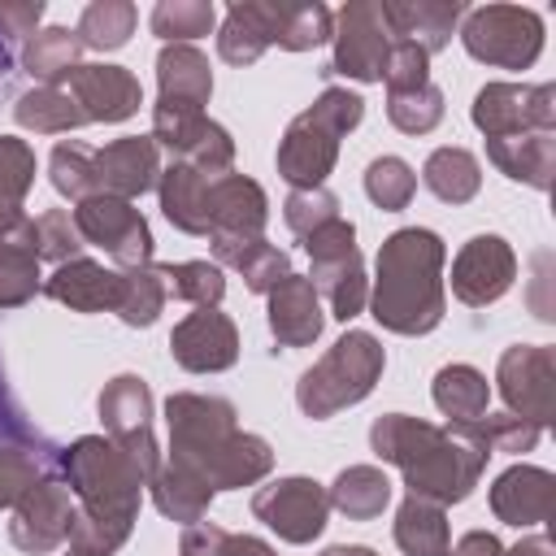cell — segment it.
Listing matches in <instances>:
<instances>
[{"label": "cell", "mask_w": 556, "mask_h": 556, "mask_svg": "<svg viewBox=\"0 0 556 556\" xmlns=\"http://www.w3.org/2000/svg\"><path fill=\"white\" fill-rule=\"evenodd\" d=\"M52 473L78 500L70 539H65L70 552L74 556H113L135 530L139 500L148 486L143 473L104 434H78L74 443L56 447Z\"/></svg>", "instance_id": "cell-1"}, {"label": "cell", "mask_w": 556, "mask_h": 556, "mask_svg": "<svg viewBox=\"0 0 556 556\" xmlns=\"http://www.w3.org/2000/svg\"><path fill=\"white\" fill-rule=\"evenodd\" d=\"M369 447L382 465H395L404 473L408 495L434 500L443 508L473 495V486L486 469V456H491L469 421L434 426V421L408 417V413L374 417Z\"/></svg>", "instance_id": "cell-2"}, {"label": "cell", "mask_w": 556, "mask_h": 556, "mask_svg": "<svg viewBox=\"0 0 556 556\" xmlns=\"http://www.w3.org/2000/svg\"><path fill=\"white\" fill-rule=\"evenodd\" d=\"M165 426H169L165 460L204 478L213 495L256 486L274 469V447L261 434L239 430V413L226 395L174 391L165 400Z\"/></svg>", "instance_id": "cell-3"}, {"label": "cell", "mask_w": 556, "mask_h": 556, "mask_svg": "<svg viewBox=\"0 0 556 556\" xmlns=\"http://www.w3.org/2000/svg\"><path fill=\"white\" fill-rule=\"evenodd\" d=\"M443 265H447V243L430 226L391 230L374 261V291H369L374 321L404 339L430 334L447 313Z\"/></svg>", "instance_id": "cell-4"}, {"label": "cell", "mask_w": 556, "mask_h": 556, "mask_svg": "<svg viewBox=\"0 0 556 556\" xmlns=\"http://www.w3.org/2000/svg\"><path fill=\"white\" fill-rule=\"evenodd\" d=\"M365 117V100L348 87H321V96L295 113L278 139V152H274V165H278V178L291 187V191H304V187H326L334 161H339V139L352 135Z\"/></svg>", "instance_id": "cell-5"}, {"label": "cell", "mask_w": 556, "mask_h": 556, "mask_svg": "<svg viewBox=\"0 0 556 556\" xmlns=\"http://www.w3.org/2000/svg\"><path fill=\"white\" fill-rule=\"evenodd\" d=\"M387 369V348L369 330H343L295 382V404L313 421H330L361 404Z\"/></svg>", "instance_id": "cell-6"}, {"label": "cell", "mask_w": 556, "mask_h": 556, "mask_svg": "<svg viewBox=\"0 0 556 556\" xmlns=\"http://www.w3.org/2000/svg\"><path fill=\"white\" fill-rule=\"evenodd\" d=\"M304 252L313 261V291L326 295L330 317L352 321L356 313H365L369 304V278H365V256L356 248V226L339 213L334 222L317 226L313 235H304Z\"/></svg>", "instance_id": "cell-7"}, {"label": "cell", "mask_w": 556, "mask_h": 556, "mask_svg": "<svg viewBox=\"0 0 556 556\" xmlns=\"http://www.w3.org/2000/svg\"><path fill=\"white\" fill-rule=\"evenodd\" d=\"M460 43L495 70H530L543 52V17L526 4H478L460 17Z\"/></svg>", "instance_id": "cell-8"}, {"label": "cell", "mask_w": 556, "mask_h": 556, "mask_svg": "<svg viewBox=\"0 0 556 556\" xmlns=\"http://www.w3.org/2000/svg\"><path fill=\"white\" fill-rule=\"evenodd\" d=\"M96 413H100V426H104V439H113L126 460L143 473V482L161 469V443H156V430H152V391L139 374H113L96 400Z\"/></svg>", "instance_id": "cell-9"}, {"label": "cell", "mask_w": 556, "mask_h": 556, "mask_svg": "<svg viewBox=\"0 0 556 556\" xmlns=\"http://www.w3.org/2000/svg\"><path fill=\"white\" fill-rule=\"evenodd\" d=\"M152 139H156V148L165 143L174 161L200 169L204 178H222L235 165L230 130L222 122H213L204 109H191V104L156 100L152 104Z\"/></svg>", "instance_id": "cell-10"}, {"label": "cell", "mask_w": 556, "mask_h": 556, "mask_svg": "<svg viewBox=\"0 0 556 556\" xmlns=\"http://www.w3.org/2000/svg\"><path fill=\"white\" fill-rule=\"evenodd\" d=\"M70 213H74V226H78L83 243L109 252V261H113L117 269L152 265V226H148V217L135 208V200L96 191V195H87L83 204H74Z\"/></svg>", "instance_id": "cell-11"}, {"label": "cell", "mask_w": 556, "mask_h": 556, "mask_svg": "<svg viewBox=\"0 0 556 556\" xmlns=\"http://www.w3.org/2000/svg\"><path fill=\"white\" fill-rule=\"evenodd\" d=\"M334 52L321 65V78H352V83H382V65L391 52V30L382 22L378 0H348L334 13Z\"/></svg>", "instance_id": "cell-12"}, {"label": "cell", "mask_w": 556, "mask_h": 556, "mask_svg": "<svg viewBox=\"0 0 556 556\" xmlns=\"http://www.w3.org/2000/svg\"><path fill=\"white\" fill-rule=\"evenodd\" d=\"M473 126L486 139L526 135V130H556V87L552 83H486L469 104Z\"/></svg>", "instance_id": "cell-13"}, {"label": "cell", "mask_w": 556, "mask_h": 556, "mask_svg": "<svg viewBox=\"0 0 556 556\" xmlns=\"http://www.w3.org/2000/svg\"><path fill=\"white\" fill-rule=\"evenodd\" d=\"M495 387L508 413L534 421L539 430L552 421L556 404V348L547 343H513L500 352L495 365Z\"/></svg>", "instance_id": "cell-14"}, {"label": "cell", "mask_w": 556, "mask_h": 556, "mask_svg": "<svg viewBox=\"0 0 556 556\" xmlns=\"http://www.w3.org/2000/svg\"><path fill=\"white\" fill-rule=\"evenodd\" d=\"M252 517L265 521L282 543H313L326 530L330 517V495L317 478L291 473V478H274L269 486H261L252 495Z\"/></svg>", "instance_id": "cell-15"}, {"label": "cell", "mask_w": 556, "mask_h": 556, "mask_svg": "<svg viewBox=\"0 0 556 556\" xmlns=\"http://www.w3.org/2000/svg\"><path fill=\"white\" fill-rule=\"evenodd\" d=\"M74 513H78V500L70 495V486H65L56 473H48V478H39V482L13 504L9 539H13V547L26 552V556H48V552H56V547L70 539Z\"/></svg>", "instance_id": "cell-16"}, {"label": "cell", "mask_w": 556, "mask_h": 556, "mask_svg": "<svg viewBox=\"0 0 556 556\" xmlns=\"http://www.w3.org/2000/svg\"><path fill=\"white\" fill-rule=\"evenodd\" d=\"M517 278V252L504 235H473L460 243V252L452 256V295L469 308H486L495 304Z\"/></svg>", "instance_id": "cell-17"}, {"label": "cell", "mask_w": 556, "mask_h": 556, "mask_svg": "<svg viewBox=\"0 0 556 556\" xmlns=\"http://www.w3.org/2000/svg\"><path fill=\"white\" fill-rule=\"evenodd\" d=\"M169 356L187 374H222L239 361V326L222 308H195L174 326Z\"/></svg>", "instance_id": "cell-18"}, {"label": "cell", "mask_w": 556, "mask_h": 556, "mask_svg": "<svg viewBox=\"0 0 556 556\" xmlns=\"http://www.w3.org/2000/svg\"><path fill=\"white\" fill-rule=\"evenodd\" d=\"M65 91L74 96V104L83 109L87 122H104V126L135 117L139 104H143L139 78H135L126 65H109V61L78 65V70L65 78Z\"/></svg>", "instance_id": "cell-19"}, {"label": "cell", "mask_w": 556, "mask_h": 556, "mask_svg": "<svg viewBox=\"0 0 556 556\" xmlns=\"http://www.w3.org/2000/svg\"><path fill=\"white\" fill-rule=\"evenodd\" d=\"M269 222V200L256 178L222 174L208 178V239H261Z\"/></svg>", "instance_id": "cell-20"}, {"label": "cell", "mask_w": 556, "mask_h": 556, "mask_svg": "<svg viewBox=\"0 0 556 556\" xmlns=\"http://www.w3.org/2000/svg\"><path fill=\"white\" fill-rule=\"evenodd\" d=\"M486 500H491L495 521L517 526V530H530V526H543V521L552 517L556 478H552V469H543V465L517 460V465H508V469L491 482Z\"/></svg>", "instance_id": "cell-21"}, {"label": "cell", "mask_w": 556, "mask_h": 556, "mask_svg": "<svg viewBox=\"0 0 556 556\" xmlns=\"http://www.w3.org/2000/svg\"><path fill=\"white\" fill-rule=\"evenodd\" d=\"M96 178H100V191L122 195V200H139L161 178L156 139L152 135H122V139L96 148Z\"/></svg>", "instance_id": "cell-22"}, {"label": "cell", "mask_w": 556, "mask_h": 556, "mask_svg": "<svg viewBox=\"0 0 556 556\" xmlns=\"http://www.w3.org/2000/svg\"><path fill=\"white\" fill-rule=\"evenodd\" d=\"M43 295L74 313H117L122 269H104L91 256H74L43 278Z\"/></svg>", "instance_id": "cell-23"}, {"label": "cell", "mask_w": 556, "mask_h": 556, "mask_svg": "<svg viewBox=\"0 0 556 556\" xmlns=\"http://www.w3.org/2000/svg\"><path fill=\"white\" fill-rule=\"evenodd\" d=\"M269 334L278 348H313L321 339L326 313H321V295L313 291L308 274H287L274 291H269Z\"/></svg>", "instance_id": "cell-24"}, {"label": "cell", "mask_w": 556, "mask_h": 556, "mask_svg": "<svg viewBox=\"0 0 556 556\" xmlns=\"http://www.w3.org/2000/svg\"><path fill=\"white\" fill-rule=\"evenodd\" d=\"M378 4L391 39H408L426 56L443 52L465 17V0H378Z\"/></svg>", "instance_id": "cell-25"}, {"label": "cell", "mask_w": 556, "mask_h": 556, "mask_svg": "<svg viewBox=\"0 0 556 556\" xmlns=\"http://www.w3.org/2000/svg\"><path fill=\"white\" fill-rule=\"evenodd\" d=\"M39 291H43V274H39L35 217H17L13 226H0V308H22Z\"/></svg>", "instance_id": "cell-26"}, {"label": "cell", "mask_w": 556, "mask_h": 556, "mask_svg": "<svg viewBox=\"0 0 556 556\" xmlns=\"http://www.w3.org/2000/svg\"><path fill=\"white\" fill-rule=\"evenodd\" d=\"M486 156L504 178L526 182L534 191H547L552 174H556V130H526V135L486 139Z\"/></svg>", "instance_id": "cell-27"}, {"label": "cell", "mask_w": 556, "mask_h": 556, "mask_svg": "<svg viewBox=\"0 0 556 556\" xmlns=\"http://www.w3.org/2000/svg\"><path fill=\"white\" fill-rule=\"evenodd\" d=\"M274 43V0H235L217 26V56L226 65H252Z\"/></svg>", "instance_id": "cell-28"}, {"label": "cell", "mask_w": 556, "mask_h": 556, "mask_svg": "<svg viewBox=\"0 0 556 556\" xmlns=\"http://www.w3.org/2000/svg\"><path fill=\"white\" fill-rule=\"evenodd\" d=\"M156 87H161L156 100L204 109L213 96V65L195 43H165L156 52Z\"/></svg>", "instance_id": "cell-29"}, {"label": "cell", "mask_w": 556, "mask_h": 556, "mask_svg": "<svg viewBox=\"0 0 556 556\" xmlns=\"http://www.w3.org/2000/svg\"><path fill=\"white\" fill-rule=\"evenodd\" d=\"M161 213L182 235H208V178L182 161H169L156 178Z\"/></svg>", "instance_id": "cell-30"}, {"label": "cell", "mask_w": 556, "mask_h": 556, "mask_svg": "<svg viewBox=\"0 0 556 556\" xmlns=\"http://www.w3.org/2000/svg\"><path fill=\"white\" fill-rule=\"evenodd\" d=\"M148 491H152V504L161 517L169 521H182V526H195L208 517L213 508V491L204 478H195L191 469L174 465V460H161V469L148 478Z\"/></svg>", "instance_id": "cell-31"}, {"label": "cell", "mask_w": 556, "mask_h": 556, "mask_svg": "<svg viewBox=\"0 0 556 556\" xmlns=\"http://www.w3.org/2000/svg\"><path fill=\"white\" fill-rule=\"evenodd\" d=\"M83 39L70 26H43L22 43V70L39 87H65V78L83 65Z\"/></svg>", "instance_id": "cell-32"}, {"label": "cell", "mask_w": 556, "mask_h": 556, "mask_svg": "<svg viewBox=\"0 0 556 556\" xmlns=\"http://www.w3.org/2000/svg\"><path fill=\"white\" fill-rule=\"evenodd\" d=\"M391 534H395V547L404 556H447V547H452L443 504L421 500V495H404V504L395 508Z\"/></svg>", "instance_id": "cell-33"}, {"label": "cell", "mask_w": 556, "mask_h": 556, "mask_svg": "<svg viewBox=\"0 0 556 556\" xmlns=\"http://www.w3.org/2000/svg\"><path fill=\"white\" fill-rule=\"evenodd\" d=\"M391 478L378 469V465H348L339 469V478L326 486L330 495V508L343 513L348 521H374L387 513L391 504Z\"/></svg>", "instance_id": "cell-34"}, {"label": "cell", "mask_w": 556, "mask_h": 556, "mask_svg": "<svg viewBox=\"0 0 556 556\" xmlns=\"http://www.w3.org/2000/svg\"><path fill=\"white\" fill-rule=\"evenodd\" d=\"M430 400L447 421H478L486 413V404H491V382H486L482 369H473L465 361H452V365H443L434 374Z\"/></svg>", "instance_id": "cell-35"}, {"label": "cell", "mask_w": 556, "mask_h": 556, "mask_svg": "<svg viewBox=\"0 0 556 556\" xmlns=\"http://www.w3.org/2000/svg\"><path fill=\"white\" fill-rule=\"evenodd\" d=\"M421 182L430 187V195H439L443 204H469L482 187V165L469 148H434L421 165Z\"/></svg>", "instance_id": "cell-36"}, {"label": "cell", "mask_w": 556, "mask_h": 556, "mask_svg": "<svg viewBox=\"0 0 556 556\" xmlns=\"http://www.w3.org/2000/svg\"><path fill=\"white\" fill-rule=\"evenodd\" d=\"M13 122L22 130L35 135H70L78 126H87L83 109L74 104V96L65 87H30L13 100Z\"/></svg>", "instance_id": "cell-37"}, {"label": "cell", "mask_w": 556, "mask_h": 556, "mask_svg": "<svg viewBox=\"0 0 556 556\" xmlns=\"http://www.w3.org/2000/svg\"><path fill=\"white\" fill-rule=\"evenodd\" d=\"M334 35V13L321 0H274V43L287 52L321 48Z\"/></svg>", "instance_id": "cell-38"}, {"label": "cell", "mask_w": 556, "mask_h": 556, "mask_svg": "<svg viewBox=\"0 0 556 556\" xmlns=\"http://www.w3.org/2000/svg\"><path fill=\"white\" fill-rule=\"evenodd\" d=\"M135 22H139V9L130 0H91L83 9V17H78L74 30H78L83 48H91V52H117V48L130 43Z\"/></svg>", "instance_id": "cell-39"}, {"label": "cell", "mask_w": 556, "mask_h": 556, "mask_svg": "<svg viewBox=\"0 0 556 556\" xmlns=\"http://www.w3.org/2000/svg\"><path fill=\"white\" fill-rule=\"evenodd\" d=\"M35 187V148L17 135H0V226H13Z\"/></svg>", "instance_id": "cell-40"}, {"label": "cell", "mask_w": 556, "mask_h": 556, "mask_svg": "<svg viewBox=\"0 0 556 556\" xmlns=\"http://www.w3.org/2000/svg\"><path fill=\"white\" fill-rule=\"evenodd\" d=\"M161 278L165 291L191 308H217L226 295V274L217 261H165Z\"/></svg>", "instance_id": "cell-41"}, {"label": "cell", "mask_w": 556, "mask_h": 556, "mask_svg": "<svg viewBox=\"0 0 556 556\" xmlns=\"http://www.w3.org/2000/svg\"><path fill=\"white\" fill-rule=\"evenodd\" d=\"M169 291H165V278H161V265H139V269H122V300H117V317L135 330H148L161 308H165Z\"/></svg>", "instance_id": "cell-42"}, {"label": "cell", "mask_w": 556, "mask_h": 556, "mask_svg": "<svg viewBox=\"0 0 556 556\" xmlns=\"http://www.w3.org/2000/svg\"><path fill=\"white\" fill-rule=\"evenodd\" d=\"M48 178L56 187V195L83 204L87 195L100 191V178H96V148L78 143V139H61L48 156Z\"/></svg>", "instance_id": "cell-43"}, {"label": "cell", "mask_w": 556, "mask_h": 556, "mask_svg": "<svg viewBox=\"0 0 556 556\" xmlns=\"http://www.w3.org/2000/svg\"><path fill=\"white\" fill-rule=\"evenodd\" d=\"M213 22H217L213 0H161L148 17V26L161 43H191V39L208 35Z\"/></svg>", "instance_id": "cell-44"}, {"label": "cell", "mask_w": 556, "mask_h": 556, "mask_svg": "<svg viewBox=\"0 0 556 556\" xmlns=\"http://www.w3.org/2000/svg\"><path fill=\"white\" fill-rule=\"evenodd\" d=\"M365 195H369L382 213L408 208L413 195H417V174H413V165H408L404 156H391V152L374 156V161L365 165Z\"/></svg>", "instance_id": "cell-45"}, {"label": "cell", "mask_w": 556, "mask_h": 556, "mask_svg": "<svg viewBox=\"0 0 556 556\" xmlns=\"http://www.w3.org/2000/svg\"><path fill=\"white\" fill-rule=\"evenodd\" d=\"M56 452H35L17 443H0V508H13L39 478H48Z\"/></svg>", "instance_id": "cell-46"}, {"label": "cell", "mask_w": 556, "mask_h": 556, "mask_svg": "<svg viewBox=\"0 0 556 556\" xmlns=\"http://www.w3.org/2000/svg\"><path fill=\"white\" fill-rule=\"evenodd\" d=\"M387 117L404 135H430L443 122V91L434 83L413 91H387Z\"/></svg>", "instance_id": "cell-47"}, {"label": "cell", "mask_w": 556, "mask_h": 556, "mask_svg": "<svg viewBox=\"0 0 556 556\" xmlns=\"http://www.w3.org/2000/svg\"><path fill=\"white\" fill-rule=\"evenodd\" d=\"M182 552L191 556H278L265 539L256 534H235L217 521H195V526H182Z\"/></svg>", "instance_id": "cell-48"}, {"label": "cell", "mask_w": 556, "mask_h": 556, "mask_svg": "<svg viewBox=\"0 0 556 556\" xmlns=\"http://www.w3.org/2000/svg\"><path fill=\"white\" fill-rule=\"evenodd\" d=\"M473 426V434L486 443V452L495 456V452H504V456H521V452H530L534 443H539V426L534 421H526V417H517V413H482L478 421H469Z\"/></svg>", "instance_id": "cell-49"}, {"label": "cell", "mask_w": 556, "mask_h": 556, "mask_svg": "<svg viewBox=\"0 0 556 556\" xmlns=\"http://www.w3.org/2000/svg\"><path fill=\"white\" fill-rule=\"evenodd\" d=\"M235 269L243 274V287H248V291L269 295V291L291 274V256H287V248H274V243L261 235V239H252V243L235 256Z\"/></svg>", "instance_id": "cell-50"}, {"label": "cell", "mask_w": 556, "mask_h": 556, "mask_svg": "<svg viewBox=\"0 0 556 556\" xmlns=\"http://www.w3.org/2000/svg\"><path fill=\"white\" fill-rule=\"evenodd\" d=\"M35 243H39V261H52V265H65L74 256H83V235L74 226V213L70 208H43L35 217Z\"/></svg>", "instance_id": "cell-51"}, {"label": "cell", "mask_w": 556, "mask_h": 556, "mask_svg": "<svg viewBox=\"0 0 556 556\" xmlns=\"http://www.w3.org/2000/svg\"><path fill=\"white\" fill-rule=\"evenodd\" d=\"M339 217V195L334 191H326V187H304V191H291L287 200H282V222H287V230L291 235H313L317 226H326V222H334Z\"/></svg>", "instance_id": "cell-52"}, {"label": "cell", "mask_w": 556, "mask_h": 556, "mask_svg": "<svg viewBox=\"0 0 556 556\" xmlns=\"http://www.w3.org/2000/svg\"><path fill=\"white\" fill-rule=\"evenodd\" d=\"M0 443H17V447H35V452H56V443H48V434L17 404V395L9 387V374H4V356H0Z\"/></svg>", "instance_id": "cell-53"}, {"label": "cell", "mask_w": 556, "mask_h": 556, "mask_svg": "<svg viewBox=\"0 0 556 556\" xmlns=\"http://www.w3.org/2000/svg\"><path fill=\"white\" fill-rule=\"evenodd\" d=\"M382 83H387V91L426 87V83H430V56H426L417 43L395 39L391 52H387V65H382Z\"/></svg>", "instance_id": "cell-54"}, {"label": "cell", "mask_w": 556, "mask_h": 556, "mask_svg": "<svg viewBox=\"0 0 556 556\" xmlns=\"http://www.w3.org/2000/svg\"><path fill=\"white\" fill-rule=\"evenodd\" d=\"M43 0H0V39L4 43H26L39 30Z\"/></svg>", "instance_id": "cell-55"}, {"label": "cell", "mask_w": 556, "mask_h": 556, "mask_svg": "<svg viewBox=\"0 0 556 556\" xmlns=\"http://www.w3.org/2000/svg\"><path fill=\"white\" fill-rule=\"evenodd\" d=\"M447 556H504V543L491 530H469L447 547Z\"/></svg>", "instance_id": "cell-56"}, {"label": "cell", "mask_w": 556, "mask_h": 556, "mask_svg": "<svg viewBox=\"0 0 556 556\" xmlns=\"http://www.w3.org/2000/svg\"><path fill=\"white\" fill-rule=\"evenodd\" d=\"M504 556H556L547 534H526L517 547H504Z\"/></svg>", "instance_id": "cell-57"}, {"label": "cell", "mask_w": 556, "mask_h": 556, "mask_svg": "<svg viewBox=\"0 0 556 556\" xmlns=\"http://www.w3.org/2000/svg\"><path fill=\"white\" fill-rule=\"evenodd\" d=\"M321 556H378V552L365 547V543H334V547H326Z\"/></svg>", "instance_id": "cell-58"}, {"label": "cell", "mask_w": 556, "mask_h": 556, "mask_svg": "<svg viewBox=\"0 0 556 556\" xmlns=\"http://www.w3.org/2000/svg\"><path fill=\"white\" fill-rule=\"evenodd\" d=\"M9 74H13V48L0 39V91L9 87Z\"/></svg>", "instance_id": "cell-59"}, {"label": "cell", "mask_w": 556, "mask_h": 556, "mask_svg": "<svg viewBox=\"0 0 556 556\" xmlns=\"http://www.w3.org/2000/svg\"><path fill=\"white\" fill-rule=\"evenodd\" d=\"M178 556H191V552H178Z\"/></svg>", "instance_id": "cell-60"}, {"label": "cell", "mask_w": 556, "mask_h": 556, "mask_svg": "<svg viewBox=\"0 0 556 556\" xmlns=\"http://www.w3.org/2000/svg\"><path fill=\"white\" fill-rule=\"evenodd\" d=\"M65 556H74V552H65Z\"/></svg>", "instance_id": "cell-61"}]
</instances>
